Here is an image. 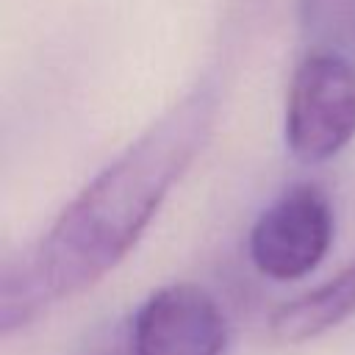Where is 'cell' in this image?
I'll use <instances>...</instances> for the list:
<instances>
[{"label":"cell","instance_id":"5b68a950","mask_svg":"<svg viewBox=\"0 0 355 355\" xmlns=\"http://www.w3.org/2000/svg\"><path fill=\"white\" fill-rule=\"evenodd\" d=\"M355 313V261L322 286L283 302L272 319L269 333L280 344H302L341 324Z\"/></svg>","mask_w":355,"mask_h":355},{"label":"cell","instance_id":"3957f363","mask_svg":"<svg viewBox=\"0 0 355 355\" xmlns=\"http://www.w3.org/2000/svg\"><path fill=\"white\" fill-rule=\"evenodd\" d=\"M333 208L313 183H297L275 197L250 230V258L272 280H297L313 272L333 241Z\"/></svg>","mask_w":355,"mask_h":355},{"label":"cell","instance_id":"7a4b0ae2","mask_svg":"<svg viewBox=\"0 0 355 355\" xmlns=\"http://www.w3.org/2000/svg\"><path fill=\"white\" fill-rule=\"evenodd\" d=\"M286 144L305 164L338 155L355 136V58L308 50L286 92Z\"/></svg>","mask_w":355,"mask_h":355},{"label":"cell","instance_id":"277c9868","mask_svg":"<svg viewBox=\"0 0 355 355\" xmlns=\"http://www.w3.org/2000/svg\"><path fill=\"white\" fill-rule=\"evenodd\" d=\"M227 324L216 300L194 283L153 291L130 324L133 355H222Z\"/></svg>","mask_w":355,"mask_h":355},{"label":"cell","instance_id":"6da1fadb","mask_svg":"<svg viewBox=\"0 0 355 355\" xmlns=\"http://www.w3.org/2000/svg\"><path fill=\"white\" fill-rule=\"evenodd\" d=\"M214 119L216 92L200 83L105 164L36 244L3 261V336L33 322L50 302L92 288L125 261L208 141Z\"/></svg>","mask_w":355,"mask_h":355},{"label":"cell","instance_id":"8992f818","mask_svg":"<svg viewBox=\"0 0 355 355\" xmlns=\"http://www.w3.org/2000/svg\"><path fill=\"white\" fill-rule=\"evenodd\" d=\"M297 22L311 50L355 55V0H297Z\"/></svg>","mask_w":355,"mask_h":355}]
</instances>
